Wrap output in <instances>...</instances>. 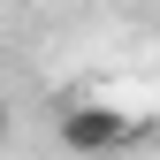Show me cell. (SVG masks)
Returning a JSON list of instances; mask_svg holds the SVG:
<instances>
[{
  "label": "cell",
  "mask_w": 160,
  "mask_h": 160,
  "mask_svg": "<svg viewBox=\"0 0 160 160\" xmlns=\"http://www.w3.org/2000/svg\"><path fill=\"white\" fill-rule=\"evenodd\" d=\"M130 137H137V122L122 107H99V99H84V107L61 114V145L69 152H114V145H130Z\"/></svg>",
  "instance_id": "cell-1"
}]
</instances>
